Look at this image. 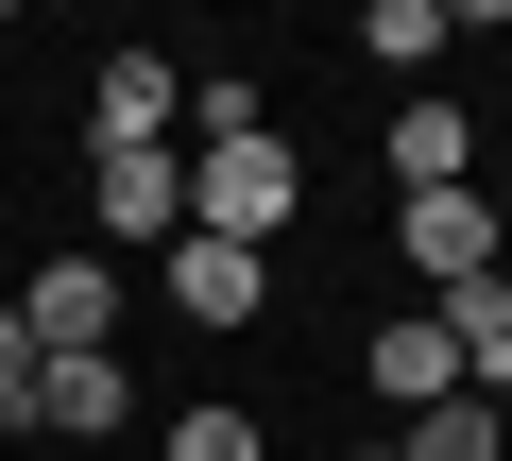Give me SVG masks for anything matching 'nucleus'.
I'll return each mask as SVG.
<instances>
[{
  "label": "nucleus",
  "mask_w": 512,
  "mask_h": 461,
  "mask_svg": "<svg viewBox=\"0 0 512 461\" xmlns=\"http://www.w3.org/2000/svg\"><path fill=\"white\" fill-rule=\"evenodd\" d=\"M291 222H308V154H291V137H205V154H188V240L274 257Z\"/></svg>",
  "instance_id": "f257e3e1"
},
{
  "label": "nucleus",
  "mask_w": 512,
  "mask_h": 461,
  "mask_svg": "<svg viewBox=\"0 0 512 461\" xmlns=\"http://www.w3.org/2000/svg\"><path fill=\"white\" fill-rule=\"evenodd\" d=\"M86 222H103V257H171L188 240V154H86Z\"/></svg>",
  "instance_id": "f03ea898"
},
{
  "label": "nucleus",
  "mask_w": 512,
  "mask_h": 461,
  "mask_svg": "<svg viewBox=\"0 0 512 461\" xmlns=\"http://www.w3.org/2000/svg\"><path fill=\"white\" fill-rule=\"evenodd\" d=\"M18 342H35V359H120V257H35Z\"/></svg>",
  "instance_id": "7ed1b4c3"
},
{
  "label": "nucleus",
  "mask_w": 512,
  "mask_h": 461,
  "mask_svg": "<svg viewBox=\"0 0 512 461\" xmlns=\"http://www.w3.org/2000/svg\"><path fill=\"white\" fill-rule=\"evenodd\" d=\"M393 257H410L427 291H478V274H512V240H495V205H478V188H410V205H393Z\"/></svg>",
  "instance_id": "20e7f679"
},
{
  "label": "nucleus",
  "mask_w": 512,
  "mask_h": 461,
  "mask_svg": "<svg viewBox=\"0 0 512 461\" xmlns=\"http://www.w3.org/2000/svg\"><path fill=\"white\" fill-rule=\"evenodd\" d=\"M171 103H188L171 52H103L86 69V154H171Z\"/></svg>",
  "instance_id": "39448f33"
},
{
  "label": "nucleus",
  "mask_w": 512,
  "mask_h": 461,
  "mask_svg": "<svg viewBox=\"0 0 512 461\" xmlns=\"http://www.w3.org/2000/svg\"><path fill=\"white\" fill-rule=\"evenodd\" d=\"M18 427H52V444H120V427H137V376H120V359H35Z\"/></svg>",
  "instance_id": "423d86ee"
},
{
  "label": "nucleus",
  "mask_w": 512,
  "mask_h": 461,
  "mask_svg": "<svg viewBox=\"0 0 512 461\" xmlns=\"http://www.w3.org/2000/svg\"><path fill=\"white\" fill-rule=\"evenodd\" d=\"M376 154H393V205H410V188H461V171H478V120H461V86H410Z\"/></svg>",
  "instance_id": "0eeeda50"
},
{
  "label": "nucleus",
  "mask_w": 512,
  "mask_h": 461,
  "mask_svg": "<svg viewBox=\"0 0 512 461\" xmlns=\"http://www.w3.org/2000/svg\"><path fill=\"white\" fill-rule=\"evenodd\" d=\"M256 291H274V257H239V240H171V308H188V325H256Z\"/></svg>",
  "instance_id": "6e6552de"
},
{
  "label": "nucleus",
  "mask_w": 512,
  "mask_h": 461,
  "mask_svg": "<svg viewBox=\"0 0 512 461\" xmlns=\"http://www.w3.org/2000/svg\"><path fill=\"white\" fill-rule=\"evenodd\" d=\"M376 393H393V410H444V393H461V342H444L427 308H410V325H376Z\"/></svg>",
  "instance_id": "1a4fd4ad"
},
{
  "label": "nucleus",
  "mask_w": 512,
  "mask_h": 461,
  "mask_svg": "<svg viewBox=\"0 0 512 461\" xmlns=\"http://www.w3.org/2000/svg\"><path fill=\"white\" fill-rule=\"evenodd\" d=\"M393 461H512V410L444 393V410H410V427H393Z\"/></svg>",
  "instance_id": "9d476101"
},
{
  "label": "nucleus",
  "mask_w": 512,
  "mask_h": 461,
  "mask_svg": "<svg viewBox=\"0 0 512 461\" xmlns=\"http://www.w3.org/2000/svg\"><path fill=\"white\" fill-rule=\"evenodd\" d=\"M359 52L376 69H444V0H359Z\"/></svg>",
  "instance_id": "9b49d317"
},
{
  "label": "nucleus",
  "mask_w": 512,
  "mask_h": 461,
  "mask_svg": "<svg viewBox=\"0 0 512 461\" xmlns=\"http://www.w3.org/2000/svg\"><path fill=\"white\" fill-rule=\"evenodd\" d=\"M188 120H205V137H274V103H256V69H188Z\"/></svg>",
  "instance_id": "f8f14e48"
},
{
  "label": "nucleus",
  "mask_w": 512,
  "mask_h": 461,
  "mask_svg": "<svg viewBox=\"0 0 512 461\" xmlns=\"http://www.w3.org/2000/svg\"><path fill=\"white\" fill-rule=\"evenodd\" d=\"M171 461H274V444H256V410L205 393V410H171Z\"/></svg>",
  "instance_id": "ddd939ff"
},
{
  "label": "nucleus",
  "mask_w": 512,
  "mask_h": 461,
  "mask_svg": "<svg viewBox=\"0 0 512 461\" xmlns=\"http://www.w3.org/2000/svg\"><path fill=\"white\" fill-rule=\"evenodd\" d=\"M35 393V342H18V308H0V410H18Z\"/></svg>",
  "instance_id": "4468645a"
},
{
  "label": "nucleus",
  "mask_w": 512,
  "mask_h": 461,
  "mask_svg": "<svg viewBox=\"0 0 512 461\" xmlns=\"http://www.w3.org/2000/svg\"><path fill=\"white\" fill-rule=\"evenodd\" d=\"M359 461H393V444H359Z\"/></svg>",
  "instance_id": "2eb2a0df"
},
{
  "label": "nucleus",
  "mask_w": 512,
  "mask_h": 461,
  "mask_svg": "<svg viewBox=\"0 0 512 461\" xmlns=\"http://www.w3.org/2000/svg\"><path fill=\"white\" fill-rule=\"evenodd\" d=\"M495 291H512V274H495Z\"/></svg>",
  "instance_id": "dca6fc26"
}]
</instances>
